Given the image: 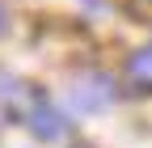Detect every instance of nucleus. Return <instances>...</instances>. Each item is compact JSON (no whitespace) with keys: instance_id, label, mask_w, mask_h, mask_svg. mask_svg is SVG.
Listing matches in <instances>:
<instances>
[{"instance_id":"nucleus-1","label":"nucleus","mask_w":152,"mask_h":148,"mask_svg":"<svg viewBox=\"0 0 152 148\" xmlns=\"http://www.w3.org/2000/svg\"><path fill=\"white\" fill-rule=\"evenodd\" d=\"M21 123L30 127L38 140H59V136H64V127H68V119H64V114H59V110H55L47 97H38V102L26 110V119H21Z\"/></svg>"},{"instance_id":"nucleus-2","label":"nucleus","mask_w":152,"mask_h":148,"mask_svg":"<svg viewBox=\"0 0 152 148\" xmlns=\"http://www.w3.org/2000/svg\"><path fill=\"white\" fill-rule=\"evenodd\" d=\"M110 97H114V85L106 76H97V72H89V76H80L72 85V102L80 110H102V106H110Z\"/></svg>"},{"instance_id":"nucleus-3","label":"nucleus","mask_w":152,"mask_h":148,"mask_svg":"<svg viewBox=\"0 0 152 148\" xmlns=\"http://www.w3.org/2000/svg\"><path fill=\"white\" fill-rule=\"evenodd\" d=\"M123 76H127V89H131V93H152V47H140V51L127 55Z\"/></svg>"},{"instance_id":"nucleus-4","label":"nucleus","mask_w":152,"mask_h":148,"mask_svg":"<svg viewBox=\"0 0 152 148\" xmlns=\"http://www.w3.org/2000/svg\"><path fill=\"white\" fill-rule=\"evenodd\" d=\"M0 30H4V13H0Z\"/></svg>"}]
</instances>
